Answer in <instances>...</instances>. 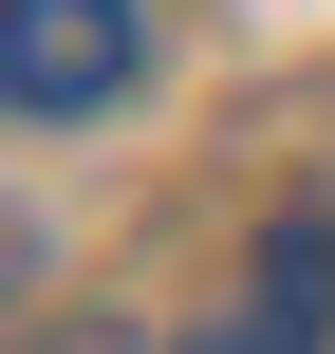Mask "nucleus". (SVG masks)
I'll return each instance as SVG.
<instances>
[{"label": "nucleus", "instance_id": "2", "mask_svg": "<svg viewBox=\"0 0 335 354\" xmlns=\"http://www.w3.org/2000/svg\"><path fill=\"white\" fill-rule=\"evenodd\" d=\"M186 354H335V224H280V243L242 261V299H224Z\"/></svg>", "mask_w": 335, "mask_h": 354}, {"label": "nucleus", "instance_id": "3", "mask_svg": "<svg viewBox=\"0 0 335 354\" xmlns=\"http://www.w3.org/2000/svg\"><path fill=\"white\" fill-rule=\"evenodd\" d=\"M0 317H37V224L0 205Z\"/></svg>", "mask_w": 335, "mask_h": 354}, {"label": "nucleus", "instance_id": "1", "mask_svg": "<svg viewBox=\"0 0 335 354\" xmlns=\"http://www.w3.org/2000/svg\"><path fill=\"white\" fill-rule=\"evenodd\" d=\"M149 75V0H0V93L19 112H112Z\"/></svg>", "mask_w": 335, "mask_h": 354}]
</instances>
